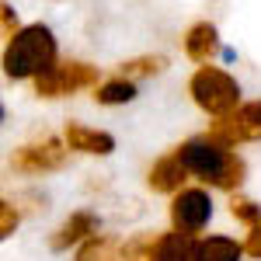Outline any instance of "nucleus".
<instances>
[{
  "mask_svg": "<svg viewBox=\"0 0 261 261\" xmlns=\"http://www.w3.org/2000/svg\"><path fill=\"white\" fill-rule=\"evenodd\" d=\"M178 157L185 161L188 174L195 181L209 185V188H220V192H230V195H237V188H241L244 178H247V164H244L230 146L213 143L205 133L181 143Z\"/></svg>",
  "mask_w": 261,
  "mask_h": 261,
  "instance_id": "nucleus-1",
  "label": "nucleus"
},
{
  "mask_svg": "<svg viewBox=\"0 0 261 261\" xmlns=\"http://www.w3.org/2000/svg\"><path fill=\"white\" fill-rule=\"evenodd\" d=\"M60 63V42L49 24H24L4 45V77L7 81H35Z\"/></svg>",
  "mask_w": 261,
  "mask_h": 261,
  "instance_id": "nucleus-2",
  "label": "nucleus"
},
{
  "mask_svg": "<svg viewBox=\"0 0 261 261\" xmlns=\"http://www.w3.org/2000/svg\"><path fill=\"white\" fill-rule=\"evenodd\" d=\"M188 94H192V101L199 105L205 115H213V119H226V115H233L244 105L237 77L226 73L223 66H213V63L199 66V70L188 77Z\"/></svg>",
  "mask_w": 261,
  "mask_h": 261,
  "instance_id": "nucleus-3",
  "label": "nucleus"
},
{
  "mask_svg": "<svg viewBox=\"0 0 261 261\" xmlns=\"http://www.w3.org/2000/svg\"><path fill=\"white\" fill-rule=\"evenodd\" d=\"M35 94L45 101H56V98H70L77 91H87V87H98V66L84 60H60L49 73L35 77Z\"/></svg>",
  "mask_w": 261,
  "mask_h": 261,
  "instance_id": "nucleus-4",
  "label": "nucleus"
},
{
  "mask_svg": "<svg viewBox=\"0 0 261 261\" xmlns=\"http://www.w3.org/2000/svg\"><path fill=\"white\" fill-rule=\"evenodd\" d=\"M205 136L213 143H220V146H230V150H237L241 143H258L261 140V101H244L233 115L213 122L205 129Z\"/></svg>",
  "mask_w": 261,
  "mask_h": 261,
  "instance_id": "nucleus-5",
  "label": "nucleus"
},
{
  "mask_svg": "<svg viewBox=\"0 0 261 261\" xmlns=\"http://www.w3.org/2000/svg\"><path fill=\"white\" fill-rule=\"evenodd\" d=\"M66 153H70V146L63 140L45 136V140L18 146V150L11 153V171H14V174H32V178L53 174V171H60L63 164H66Z\"/></svg>",
  "mask_w": 261,
  "mask_h": 261,
  "instance_id": "nucleus-6",
  "label": "nucleus"
},
{
  "mask_svg": "<svg viewBox=\"0 0 261 261\" xmlns=\"http://www.w3.org/2000/svg\"><path fill=\"white\" fill-rule=\"evenodd\" d=\"M167 216H171V230H178L185 237H199L213 220V199L205 188H181L171 199Z\"/></svg>",
  "mask_w": 261,
  "mask_h": 261,
  "instance_id": "nucleus-7",
  "label": "nucleus"
},
{
  "mask_svg": "<svg viewBox=\"0 0 261 261\" xmlns=\"http://www.w3.org/2000/svg\"><path fill=\"white\" fill-rule=\"evenodd\" d=\"M63 143L70 146V153H84V157H108L115 150V136L105 129H91L84 122H66L63 125Z\"/></svg>",
  "mask_w": 261,
  "mask_h": 261,
  "instance_id": "nucleus-8",
  "label": "nucleus"
},
{
  "mask_svg": "<svg viewBox=\"0 0 261 261\" xmlns=\"http://www.w3.org/2000/svg\"><path fill=\"white\" fill-rule=\"evenodd\" d=\"M188 178H192V174H188L185 161H181L178 150H174V153H164V157H157V161L150 164V171H146V188L157 192V195H178Z\"/></svg>",
  "mask_w": 261,
  "mask_h": 261,
  "instance_id": "nucleus-9",
  "label": "nucleus"
},
{
  "mask_svg": "<svg viewBox=\"0 0 261 261\" xmlns=\"http://www.w3.org/2000/svg\"><path fill=\"white\" fill-rule=\"evenodd\" d=\"M98 233V216L91 213V209H77V213H70L66 220L53 230V237H49V247L53 251H70V247H81L87 237H94Z\"/></svg>",
  "mask_w": 261,
  "mask_h": 261,
  "instance_id": "nucleus-10",
  "label": "nucleus"
},
{
  "mask_svg": "<svg viewBox=\"0 0 261 261\" xmlns=\"http://www.w3.org/2000/svg\"><path fill=\"white\" fill-rule=\"evenodd\" d=\"M181 42H185V56L192 63H199V66L213 63L216 53H220V32H216L213 21H195V24L185 32Z\"/></svg>",
  "mask_w": 261,
  "mask_h": 261,
  "instance_id": "nucleus-11",
  "label": "nucleus"
},
{
  "mask_svg": "<svg viewBox=\"0 0 261 261\" xmlns=\"http://www.w3.org/2000/svg\"><path fill=\"white\" fill-rule=\"evenodd\" d=\"M195 241L199 237H185L178 230L157 233V241L150 247V258L146 261H195Z\"/></svg>",
  "mask_w": 261,
  "mask_h": 261,
  "instance_id": "nucleus-12",
  "label": "nucleus"
},
{
  "mask_svg": "<svg viewBox=\"0 0 261 261\" xmlns=\"http://www.w3.org/2000/svg\"><path fill=\"white\" fill-rule=\"evenodd\" d=\"M244 244H237L226 233H213V237H199L195 241V261H241Z\"/></svg>",
  "mask_w": 261,
  "mask_h": 261,
  "instance_id": "nucleus-13",
  "label": "nucleus"
},
{
  "mask_svg": "<svg viewBox=\"0 0 261 261\" xmlns=\"http://www.w3.org/2000/svg\"><path fill=\"white\" fill-rule=\"evenodd\" d=\"M136 94H140V87H136V81H129V77H108V81H101L98 87H94V101L98 105H105V108H119V105H129V101H136Z\"/></svg>",
  "mask_w": 261,
  "mask_h": 261,
  "instance_id": "nucleus-14",
  "label": "nucleus"
},
{
  "mask_svg": "<svg viewBox=\"0 0 261 261\" xmlns=\"http://www.w3.org/2000/svg\"><path fill=\"white\" fill-rule=\"evenodd\" d=\"M73 261H122V244H115V237L108 233H94L77 247Z\"/></svg>",
  "mask_w": 261,
  "mask_h": 261,
  "instance_id": "nucleus-15",
  "label": "nucleus"
},
{
  "mask_svg": "<svg viewBox=\"0 0 261 261\" xmlns=\"http://www.w3.org/2000/svg\"><path fill=\"white\" fill-rule=\"evenodd\" d=\"M167 70V60L164 56H153V53H146V56H133V60L119 63V73L122 77H129V81H146V77H157Z\"/></svg>",
  "mask_w": 261,
  "mask_h": 261,
  "instance_id": "nucleus-16",
  "label": "nucleus"
},
{
  "mask_svg": "<svg viewBox=\"0 0 261 261\" xmlns=\"http://www.w3.org/2000/svg\"><path fill=\"white\" fill-rule=\"evenodd\" d=\"M230 216L241 220L244 226L251 230V226H258V223H261V205L254 199H247V195H233V199H230Z\"/></svg>",
  "mask_w": 261,
  "mask_h": 261,
  "instance_id": "nucleus-17",
  "label": "nucleus"
},
{
  "mask_svg": "<svg viewBox=\"0 0 261 261\" xmlns=\"http://www.w3.org/2000/svg\"><path fill=\"white\" fill-rule=\"evenodd\" d=\"M153 233H136L122 244V261H146L150 258V247H153Z\"/></svg>",
  "mask_w": 261,
  "mask_h": 261,
  "instance_id": "nucleus-18",
  "label": "nucleus"
},
{
  "mask_svg": "<svg viewBox=\"0 0 261 261\" xmlns=\"http://www.w3.org/2000/svg\"><path fill=\"white\" fill-rule=\"evenodd\" d=\"M18 220H21V216H18V209H14V202L4 199V202H0V237H4V241L18 230Z\"/></svg>",
  "mask_w": 261,
  "mask_h": 261,
  "instance_id": "nucleus-19",
  "label": "nucleus"
},
{
  "mask_svg": "<svg viewBox=\"0 0 261 261\" xmlns=\"http://www.w3.org/2000/svg\"><path fill=\"white\" fill-rule=\"evenodd\" d=\"M0 21H4V39L11 42L21 32V28H18V14H14V7H11V4H0Z\"/></svg>",
  "mask_w": 261,
  "mask_h": 261,
  "instance_id": "nucleus-20",
  "label": "nucleus"
},
{
  "mask_svg": "<svg viewBox=\"0 0 261 261\" xmlns=\"http://www.w3.org/2000/svg\"><path fill=\"white\" fill-rule=\"evenodd\" d=\"M244 254H251V258H258V261H261V223L247 230V241H244Z\"/></svg>",
  "mask_w": 261,
  "mask_h": 261,
  "instance_id": "nucleus-21",
  "label": "nucleus"
}]
</instances>
